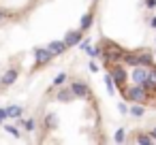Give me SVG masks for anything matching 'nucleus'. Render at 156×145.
<instances>
[{"label":"nucleus","mask_w":156,"mask_h":145,"mask_svg":"<svg viewBox=\"0 0 156 145\" xmlns=\"http://www.w3.org/2000/svg\"><path fill=\"white\" fill-rule=\"evenodd\" d=\"M152 26H154V28H156V17H154V19H152Z\"/></svg>","instance_id":"nucleus-24"},{"label":"nucleus","mask_w":156,"mask_h":145,"mask_svg":"<svg viewBox=\"0 0 156 145\" xmlns=\"http://www.w3.org/2000/svg\"><path fill=\"white\" fill-rule=\"evenodd\" d=\"M115 141H118V143H122V141H124V130H122V128L115 132Z\"/></svg>","instance_id":"nucleus-17"},{"label":"nucleus","mask_w":156,"mask_h":145,"mask_svg":"<svg viewBox=\"0 0 156 145\" xmlns=\"http://www.w3.org/2000/svg\"><path fill=\"white\" fill-rule=\"evenodd\" d=\"M92 22H94V15H92V13H86V15L81 17V22H79L81 30H88V28L92 26Z\"/></svg>","instance_id":"nucleus-8"},{"label":"nucleus","mask_w":156,"mask_h":145,"mask_svg":"<svg viewBox=\"0 0 156 145\" xmlns=\"http://www.w3.org/2000/svg\"><path fill=\"white\" fill-rule=\"evenodd\" d=\"M2 17H5V13H2V11H0V22H2Z\"/></svg>","instance_id":"nucleus-25"},{"label":"nucleus","mask_w":156,"mask_h":145,"mask_svg":"<svg viewBox=\"0 0 156 145\" xmlns=\"http://www.w3.org/2000/svg\"><path fill=\"white\" fill-rule=\"evenodd\" d=\"M130 113L139 117V115H143V107H133V109H130Z\"/></svg>","instance_id":"nucleus-14"},{"label":"nucleus","mask_w":156,"mask_h":145,"mask_svg":"<svg viewBox=\"0 0 156 145\" xmlns=\"http://www.w3.org/2000/svg\"><path fill=\"white\" fill-rule=\"evenodd\" d=\"M111 79H113V81H118V83H124V81H126V71H124L122 66H115V68H113Z\"/></svg>","instance_id":"nucleus-7"},{"label":"nucleus","mask_w":156,"mask_h":145,"mask_svg":"<svg viewBox=\"0 0 156 145\" xmlns=\"http://www.w3.org/2000/svg\"><path fill=\"white\" fill-rule=\"evenodd\" d=\"M71 94H73L71 90H60L58 92V100H71Z\"/></svg>","instance_id":"nucleus-11"},{"label":"nucleus","mask_w":156,"mask_h":145,"mask_svg":"<svg viewBox=\"0 0 156 145\" xmlns=\"http://www.w3.org/2000/svg\"><path fill=\"white\" fill-rule=\"evenodd\" d=\"M105 85H107L109 94H113V79H111V75H107V77H105Z\"/></svg>","instance_id":"nucleus-12"},{"label":"nucleus","mask_w":156,"mask_h":145,"mask_svg":"<svg viewBox=\"0 0 156 145\" xmlns=\"http://www.w3.org/2000/svg\"><path fill=\"white\" fill-rule=\"evenodd\" d=\"M137 141H139V143H150V141H154V139H152L150 134H141V136H139Z\"/></svg>","instance_id":"nucleus-16"},{"label":"nucleus","mask_w":156,"mask_h":145,"mask_svg":"<svg viewBox=\"0 0 156 145\" xmlns=\"http://www.w3.org/2000/svg\"><path fill=\"white\" fill-rule=\"evenodd\" d=\"M118 109H120V111H122V113H128V107H126V105H124V102H120V105H118Z\"/></svg>","instance_id":"nucleus-19"},{"label":"nucleus","mask_w":156,"mask_h":145,"mask_svg":"<svg viewBox=\"0 0 156 145\" xmlns=\"http://www.w3.org/2000/svg\"><path fill=\"white\" fill-rule=\"evenodd\" d=\"M147 75H150V73H147V71H145V68H137V71H135V73H133V79H135V81H137V83H141V81H143V79H147Z\"/></svg>","instance_id":"nucleus-9"},{"label":"nucleus","mask_w":156,"mask_h":145,"mask_svg":"<svg viewBox=\"0 0 156 145\" xmlns=\"http://www.w3.org/2000/svg\"><path fill=\"white\" fill-rule=\"evenodd\" d=\"M71 92H73L75 96H79V98H86V96L90 94L88 85H86V83H81V81H75V83L71 85Z\"/></svg>","instance_id":"nucleus-2"},{"label":"nucleus","mask_w":156,"mask_h":145,"mask_svg":"<svg viewBox=\"0 0 156 145\" xmlns=\"http://www.w3.org/2000/svg\"><path fill=\"white\" fill-rule=\"evenodd\" d=\"M5 111H7V117H20L22 115V107H17V105L15 107H7Z\"/></svg>","instance_id":"nucleus-10"},{"label":"nucleus","mask_w":156,"mask_h":145,"mask_svg":"<svg viewBox=\"0 0 156 145\" xmlns=\"http://www.w3.org/2000/svg\"><path fill=\"white\" fill-rule=\"evenodd\" d=\"M17 71L15 68H9L5 75H2V79H0V83H2V85H11V83H15V79H17Z\"/></svg>","instance_id":"nucleus-4"},{"label":"nucleus","mask_w":156,"mask_h":145,"mask_svg":"<svg viewBox=\"0 0 156 145\" xmlns=\"http://www.w3.org/2000/svg\"><path fill=\"white\" fill-rule=\"evenodd\" d=\"M64 79H66V75H64V73H60V75L54 79V85H62V83H64Z\"/></svg>","instance_id":"nucleus-13"},{"label":"nucleus","mask_w":156,"mask_h":145,"mask_svg":"<svg viewBox=\"0 0 156 145\" xmlns=\"http://www.w3.org/2000/svg\"><path fill=\"white\" fill-rule=\"evenodd\" d=\"M124 96H128V98L135 100V102H141V100L145 98V92H143V88H130L128 92L124 90Z\"/></svg>","instance_id":"nucleus-3"},{"label":"nucleus","mask_w":156,"mask_h":145,"mask_svg":"<svg viewBox=\"0 0 156 145\" xmlns=\"http://www.w3.org/2000/svg\"><path fill=\"white\" fill-rule=\"evenodd\" d=\"M86 51H88L90 56H98V54H101V51H98L96 47H86Z\"/></svg>","instance_id":"nucleus-18"},{"label":"nucleus","mask_w":156,"mask_h":145,"mask_svg":"<svg viewBox=\"0 0 156 145\" xmlns=\"http://www.w3.org/2000/svg\"><path fill=\"white\" fill-rule=\"evenodd\" d=\"M152 139H156V128H154V130H152Z\"/></svg>","instance_id":"nucleus-23"},{"label":"nucleus","mask_w":156,"mask_h":145,"mask_svg":"<svg viewBox=\"0 0 156 145\" xmlns=\"http://www.w3.org/2000/svg\"><path fill=\"white\" fill-rule=\"evenodd\" d=\"M7 119V111L5 109H0V122H5Z\"/></svg>","instance_id":"nucleus-21"},{"label":"nucleus","mask_w":156,"mask_h":145,"mask_svg":"<svg viewBox=\"0 0 156 145\" xmlns=\"http://www.w3.org/2000/svg\"><path fill=\"white\" fill-rule=\"evenodd\" d=\"M26 128H28V130H32V128H34V122H32V119H28V122H26Z\"/></svg>","instance_id":"nucleus-22"},{"label":"nucleus","mask_w":156,"mask_h":145,"mask_svg":"<svg viewBox=\"0 0 156 145\" xmlns=\"http://www.w3.org/2000/svg\"><path fill=\"white\" fill-rule=\"evenodd\" d=\"M47 49L56 56V54H62V51L66 49V45H64V41H51V43L47 45Z\"/></svg>","instance_id":"nucleus-6"},{"label":"nucleus","mask_w":156,"mask_h":145,"mask_svg":"<svg viewBox=\"0 0 156 145\" xmlns=\"http://www.w3.org/2000/svg\"><path fill=\"white\" fill-rule=\"evenodd\" d=\"M147 79H150V81H152V83H156V71H152V73H150V75H147Z\"/></svg>","instance_id":"nucleus-20"},{"label":"nucleus","mask_w":156,"mask_h":145,"mask_svg":"<svg viewBox=\"0 0 156 145\" xmlns=\"http://www.w3.org/2000/svg\"><path fill=\"white\" fill-rule=\"evenodd\" d=\"M34 58H37V64H47V62L54 58V54H51L47 47H37V49H34Z\"/></svg>","instance_id":"nucleus-1"},{"label":"nucleus","mask_w":156,"mask_h":145,"mask_svg":"<svg viewBox=\"0 0 156 145\" xmlns=\"http://www.w3.org/2000/svg\"><path fill=\"white\" fill-rule=\"evenodd\" d=\"M7 132H9V134H13V136H20V130H17L15 126H7Z\"/></svg>","instance_id":"nucleus-15"},{"label":"nucleus","mask_w":156,"mask_h":145,"mask_svg":"<svg viewBox=\"0 0 156 145\" xmlns=\"http://www.w3.org/2000/svg\"><path fill=\"white\" fill-rule=\"evenodd\" d=\"M77 43H81V32H75V30L69 32L66 39H64V45H66V47H75Z\"/></svg>","instance_id":"nucleus-5"}]
</instances>
